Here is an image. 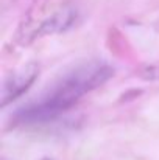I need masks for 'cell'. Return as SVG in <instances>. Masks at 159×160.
<instances>
[{
	"mask_svg": "<svg viewBox=\"0 0 159 160\" xmlns=\"http://www.w3.org/2000/svg\"><path fill=\"white\" fill-rule=\"evenodd\" d=\"M112 75V67L102 61H87L77 65L67 72L39 101L19 110L17 120L20 123L50 121L73 107L84 95L103 86Z\"/></svg>",
	"mask_w": 159,
	"mask_h": 160,
	"instance_id": "obj_1",
	"label": "cell"
},
{
	"mask_svg": "<svg viewBox=\"0 0 159 160\" xmlns=\"http://www.w3.org/2000/svg\"><path fill=\"white\" fill-rule=\"evenodd\" d=\"M77 17H78L77 8H73L69 3H64V5L55 8L50 14H47L45 17L39 19L38 22L30 20L25 25V28L20 30L22 44L31 42L33 39L41 38V36H45V34L62 33V31L69 30L75 23Z\"/></svg>",
	"mask_w": 159,
	"mask_h": 160,
	"instance_id": "obj_2",
	"label": "cell"
},
{
	"mask_svg": "<svg viewBox=\"0 0 159 160\" xmlns=\"http://www.w3.org/2000/svg\"><path fill=\"white\" fill-rule=\"evenodd\" d=\"M38 75H39V67L36 64H28L13 72L9 76H6L2 89V106H8L9 103L22 97L33 86Z\"/></svg>",
	"mask_w": 159,
	"mask_h": 160,
	"instance_id": "obj_3",
	"label": "cell"
},
{
	"mask_svg": "<svg viewBox=\"0 0 159 160\" xmlns=\"http://www.w3.org/2000/svg\"><path fill=\"white\" fill-rule=\"evenodd\" d=\"M140 75L145 78V79H159V65H148L145 67Z\"/></svg>",
	"mask_w": 159,
	"mask_h": 160,
	"instance_id": "obj_4",
	"label": "cell"
},
{
	"mask_svg": "<svg viewBox=\"0 0 159 160\" xmlns=\"http://www.w3.org/2000/svg\"><path fill=\"white\" fill-rule=\"evenodd\" d=\"M44 160H50V159H44Z\"/></svg>",
	"mask_w": 159,
	"mask_h": 160,
	"instance_id": "obj_5",
	"label": "cell"
}]
</instances>
